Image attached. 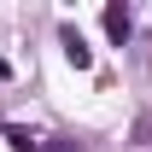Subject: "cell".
<instances>
[{"label":"cell","mask_w":152,"mask_h":152,"mask_svg":"<svg viewBox=\"0 0 152 152\" xmlns=\"http://www.w3.org/2000/svg\"><path fill=\"white\" fill-rule=\"evenodd\" d=\"M129 29H134V12L123 6V0H111V6H105V35L123 47V41H129Z\"/></svg>","instance_id":"cell-2"},{"label":"cell","mask_w":152,"mask_h":152,"mask_svg":"<svg viewBox=\"0 0 152 152\" xmlns=\"http://www.w3.org/2000/svg\"><path fill=\"white\" fill-rule=\"evenodd\" d=\"M6 76H12V64H6V58H0V82H6Z\"/></svg>","instance_id":"cell-5"},{"label":"cell","mask_w":152,"mask_h":152,"mask_svg":"<svg viewBox=\"0 0 152 152\" xmlns=\"http://www.w3.org/2000/svg\"><path fill=\"white\" fill-rule=\"evenodd\" d=\"M58 41H64V58H70L76 70H88V64H94V47L82 41V29H70V23H64V29H58Z\"/></svg>","instance_id":"cell-1"},{"label":"cell","mask_w":152,"mask_h":152,"mask_svg":"<svg viewBox=\"0 0 152 152\" xmlns=\"http://www.w3.org/2000/svg\"><path fill=\"white\" fill-rule=\"evenodd\" d=\"M0 140L12 152H41V134H29V129H18V123H0Z\"/></svg>","instance_id":"cell-3"},{"label":"cell","mask_w":152,"mask_h":152,"mask_svg":"<svg viewBox=\"0 0 152 152\" xmlns=\"http://www.w3.org/2000/svg\"><path fill=\"white\" fill-rule=\"evenodd\" d=\"M41 152H88V146L70 140V134H53V140H41Z\"/></svg>","instance_id":"cell-4"}]
</instances>
